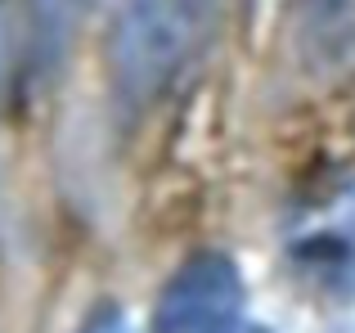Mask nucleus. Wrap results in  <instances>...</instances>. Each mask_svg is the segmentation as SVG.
Instances as JSON below:
<instances>
[{
	"instance_id": "3",
	"label": "nucleus",
	"mask_w": 355,
	"mask_h": 333,
	"mask_svg": "<svg viewBox=\"0 0 355 333\" xmlns=\"http://www.w3.org/2000/svg\"><path fill=\"white\" fill-rule=\"evenodd\" d=\"M90 0H23L18 23V68L23 90H50L72 59L77 32L86 23Z\"/></svg>"
},
{
	"instance_id": "2",
	"label": "nucleus",
	"mask_w": 355,
	"mask_h": 333,
	"mask_svg": "<svg viewBox=\"0 0 355 333\" xmlns=\"http://www.w3.org/2000/svg\"><path fill=\"white\" fill-rule=\"evenodd\" d=\"M248 289L230 253L202 248L171 271L157 293L148 333H239Z\"/></svg>"
},
{
	"instance_id": "6",
	"label": "nucleus",
	"mask_w": 355,
	"mask_h": 333,
	"mask_svg": "<svg viewBox=\"0 0 355 333\" xmlns=\"http://www.w3.org/2000/svg\"><path fill=\"white\" fill-rule=\"evenodd\" d=\"M86 333H130V329H126V320H121L117 311H104V316H95L86 325Z\"/></svg>"
},
{
	"instance_id": "5",
	"label": "nucleus",
	"mask_w": 355,
	"mask_h": 333,
	"mask_svg": "<svg viewBox=\"0 0 355 333\" xmlns=\"http://www.w3.org/2000/svg\"><path fill=\"white\" fill-rule=\"evenodd\" d=\"M14 86H23V68H18V23H9V14L0 9V108L14 95Z\"/></svg>"
},
{
	"instance_id": "1",
	"label": "nucleus",
	"mask_w": 355,
	"mask_h": 333,
	"mask_svg": "<svg viewBox=\"0 0 355 333\" xmlns=\"http://www.w3.org/2000/svg\"><path fill=\"white\" fill-rule=\"evenodd\" d=\"M216 0H108V95L126 122L148 117L198 68Z\"/></svg>"
},
{
	"instance_id": "7",
	"label": "nucleus",
	"mask_w": 355,
	"mask_h": 333,
	"mask_svg": "<svg viewBox=\"0 0 355 333\" xmlns=\"http://www.w3.org/2000/svg\"><path fill=\"white\" fill-rule=\"evenodd\" d=\"M248 333H275V329H266V325H257V329H248Z\"/></svg>"
},
{
	"instance_id": "4",
	"label": "nucleus",
	"mask_w": 355,
	"mask_h": 333,
	"mask_svg": "<svg viewBox=\"0 0 355 333\" xmlns=\"http://www.w3.org/2000/svg\"><path fill=\"white\" fill-rule=\"evenodd\" d=\"M297 63L315 81L355 72V0H293Z\"/></svg>"
}]
</instances>
